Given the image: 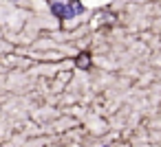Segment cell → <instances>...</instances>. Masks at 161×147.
<instances>
[{"mask_svg":"<svg viewBox=\"0 0 161 147\" xmlns=\"http://www.w3.org/2000/svg\"><path fill=\"white\" fill-rule=\"evenodd\" d=\"M51 11L60 20H71V18L84 13V5H80V0H71V3H53Z\"/></svg>","mask_w":161,"mask_h":147,"instance_id":"obj_1","label":"cell"},{"mask_svg":"<svg viewBox=\"0 0 161 147\" xmlns=\"http://www.w3.org/2000/svg\"><path fill=\"white\" fill-rule=\"evenodd\" d=\"M86 64H88V55H86V53H84V57H82V59H80V66H86Z\"/></svg>","mask_w":161,"mask_h":147,"instance_id":"obj_2","label":"cell"},{"mask_svg":"<svg viewBox=\"0 0 161 147\" xmlns=\"http://www.w3.org/2000/svg\"><path fill=\"white\" fill-rule=\"evenodd\" d=\"M104 147H108V145H104Z\"/></svg>","mask_w":161,"mask_h":147,"instance_id":"obj_3","label":"cell"}]
</instances>
